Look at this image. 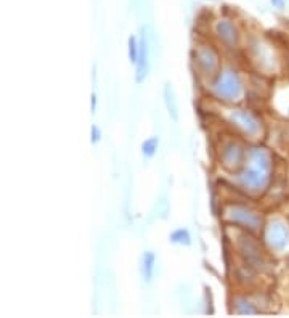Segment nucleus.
I'll return each instance as SVG.
<instances>
[{"instance_id":"obj_5","label":"nucleus","mask_w":289,"mask_h":318,"mask_svg":"<svg viewBox=\"0 0 289 318\" xmlns=\"http://www.w3.org/2000/svg\"><path fill=\"white\" fill-rule=\"evenodd\" d=\"M158 147H159V138L158 137H149L148 140H144L142 143V153H143V156H146V158H151V156H154L156 151H158Z\"/></svg>"},{"instance_id":"obj_4","label":"nucleus","mask_w":289,"mask_h":318,"mask_svg":"<svg viewBox=\"0 0 289 318\" xmlns=\"http://www.w3.org/2000/svg\"><path fill=\"white\" fill-rule=\"evenodd\" d=\"M217 31L220 32V37L223 40H236V31L230 21H220L217 24Z\"/></svg>"},{"instance_id":"obj_8","label":"nucleus","mask_w":289,"mask_h":318,"mask_svg":"<svg viewBox=\"0 0 289 318\" xmlns=\"http://www.w3.org/2000/svg\"><path fill=\"white\" fill-rule=\"evenodd\" d=\"M101 138V134H100V129H98L96 125L92 127V143H98Z\"/></svg>"},{"instance_id":"obj_3","label":"nucleus","mask_w":289,"mask_h":318,"mask_svg":"<svg viewBox=\"0 0 289 318\" xmlns=\"http://www.w3.org/2000/svg\"><path fill=\"white\" fill-rule=\"evenodd\" d=\"M154 264H156V256L151 252H144L143 257H142V276L146 281H151L153 280V275H154Z\"/></svg>"},{"instance_id":"obj_6","label":"nucleus","mask_w":289,"mask_h":318,"mask_svg":"<svg viewBox=\"0 0 289 318\" xmlns=\"http://www.w3.org/2000/svg\"><path fill=\"white\" fill-rule=\"evenodd\" d=\"M170 241H172V243H177V245H185V246H188V245H192V236H190L188 230L178 228V230H175V231H173V233L170 235Z\"/></svg>"},{"instance_id":"obj_1","label":"nucleus","mask_w":289,"mask_h":318,"mask_svg":"<svg viewBox=\"0 0 289 318\" xmlns=\"http://www.w3.org/2000/svg\"><path fill=\"white\" fill-rule=\"evenodd\" d=\"M148 66H149V49H148L146 34H144V29H143L140 36V53H138V61H137V82H142L146 77Z\"/></svg>"},{"instance_id":"obj_2","label":"nucleus","mask_w":289,"mask_h":318,"mask_svg":"<svg viewBox=\"0 0 289 318\" xmlns=\"http://www.w3.org/2000/svg\"><path fill=\"white\" fill-rule=\"evenodd\" d=\"M164 103H166V108H167V113L173 119V121H178V105H177V98L175 94H173V89L167 84L164 87Z\"/></svg>"},{"instance_id":"obj_10","label":"nucleus","mask_w":289,"mask_h":318,"mask_svg":"<svg viewBox=\"0 0 289 318\" xmlns=\"http://www.w3.org/2000/svg\"><path fill=\"white\" fill-rule=\"evenodd\" d=\"M96 109V95H92V113H95Z\"/></svg>"},{"instance_id":"obj_7","label":"nucleus","mask_w":289,"mask_h":318,"mask_svg":"<svg viewBox=\"0 0 289 318\" xmlns=\"http://www.w3.org/2000/svg\"><path fill=\"white\" fill-rule=\"evenodd\" d=\"M138 53H140V40H137L134 36H130L129 37V58H130V63L137 65Z\"/></svg>"},{"instance_id":"obj_9","label":"nucleus","mask_w":289,"mask_h":318,"mask_svg":"<svg viewBox=\"0 0 289 318\" xmlns=\"http://www.w3.org/2000/svg\"><path fill=\"white\" fill-rule=\"evenodd\" d=\"M271 3H273V7L280 8V10L285 7V0H271Z\"/></svg>"}]
</instances>
